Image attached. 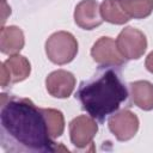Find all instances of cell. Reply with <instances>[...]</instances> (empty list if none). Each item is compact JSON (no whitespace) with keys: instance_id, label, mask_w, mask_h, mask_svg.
<instances>
[{"instance_id":"cell-1","label":"cell","mask_w":153,"mask_h":153,"mask_svg":"<svg viewBox=\"0 0 153 153\" xmlns=\"http://www.w3.org/2000/svg\"><path fill=\"white\" fill-rule=\"evenodd\" d=\"M0 143L6 152H55L43 109L27 98L1 94Z\"/></svg>"},{"instance_id":"cell-2","label":"cell","mask_w":153,"mask_h":153,"mask_svg":"<svg viewBox=\"0 0 153 153\" xmlns=\"http://www.w3.org/2000/svg\"><path fill=\"white\" fill-rule=\"evenodd\" d=\"M127 97L128 91L120 74L112 68H106L91 80L82 81L75 93L82 109L99 122L115 112Z\"/></svg>"},{"instance_id":"cell-3","label":"cell","mask_w":153,"mask_h":153,"mask_svg":"<svg viewBox=\"0 0 153 153\" xmlns=\"http://www.w3.org/2000/svg\"><path fill=\"white\" fill-rule=\"evenodd\" d=\"M45 53L51 62L56 65H66L75 57L78 53V42L72 33L67 31H57L47 39Z\"/></svg>"},{"instance_id":"cell-4","label":"cell","mask_w":153,"mask_h":153,"mask_svg":"<svg viewBox=\"0 0 153 153\" xmlns=\"http://www.w3.org/2000/svg\"><path fill=\"white\" fill-rule=\"evenodd\" d=\"M116 45L121 55L127 60L140 59L147 48V39L140 30L127 26L116 38Z\"/></svg>"},{"instance_id":"cell-5","label":"cell","mask_w":153,"mask_h":153,"mask_svg":"<svg viewBox=\"0 0 153 153\" xmlns=\"http://www.w3.org/2000/svg\"><path fill=\"white\" fill-rule=\"evenodd\" d=\"M97 131V122L91 116L81 115L72 120V122L69 123L71 141L76 148H85L91 145Z\"/></svg>"},{"instance_id":"cell-6","label":"cell","mask_w":153,"mask_h":153,"mask_svg":"<svg viewBox=\"0 0 153 153\" xmlns=\"http://www.w3.org/2000/svg\"><path fill=\"white\" fill-rule=\"evenodd\" d=\"M92 59L104 67H117L124 63V57L117 49L116 41L111 37H100L91 49Z\"/></svg>"},{"instance_id":"cell-7","label":"cell","mask_w":153,"mask_h":153,"mask_svg":"<svg viewBox=\"0 0 153 153\" xmlns=\"http://www.w3.org/2000/svg\"><path fill=\"white\" fill-rule=\"evenodd\" d=\"M31 72L30 62L26 57L13 54L11 55L5 62L1 63V74H0V82L2 87L12 82H19L25 80Z\"/></svg>"},{"instance_id":"cell-8","label":"cell","mask_w":153,"mask_h":153,"mask_svg":"<svg viewBox=\"0 0 153 153\" xmlns=\"http://www.w3.org/2000/svg\"><path fill=\"white\" fill-rule=\"evenodd\" d=\"M109 129L115 135L118 141H128L137 133L139 118L137 116L129 111L122 110L109 118Z\"/></svg>"},{"instance_id":"cell-9","label":"cell","mask_w":153,"mask_h":153,"mask_svg":"<svg viewBox=\"0 0 153 153\" xmlns=\"http://www.w3.org/2000/svg\"><path fill=\"white\" fill-rule=\"evenodd\" d=\"M45 86L50 96L55 98H67L75 87V78L71 72L57 69L47 76Z\"/></svg>"},{"instance_id":"cell-10","label":"cell","mask_w":153,"mask_h":153,"mask_svg":"<svg viewBox=\"0 0 153 153\" xmlns=\"http://www.w3.org/2000/svg\"><path fill=\"white\" fill-rule=\"evenodd\" d=\"M74 22L84 30H92L103 23L100 8L96 0L80 1L74 11Z\"/></svg>"},{"instance_id":"cell-11","label":"cell","mask_w":153,"mask_h":153,"mask_svg":"<svg viewBox=\"0 0 153 153\" xmlns=\"http://www.w3.org/2000/svg\"><path fill=\"white\" fill-rule=\"evenodd\" d=\"M24 33L14 25L2 26L0 31V50L4 54L13 55L20 51L24 47Z\"/></svg>"},{"instance_id":"cell-12","label":"cell","mask_w":153,"mask_h":153,"mask_svg":"<svg viewBox=\"0 0 153 153\" xmlns=\"http://www.w3.org/2000/svg\"><path fill=\"white\" fill-rule=\"evenodd\" d=\"M131 100L142 110L153 109V84L146 80H139L130 84Z\"/></svg>"},{"instance_id":"cell-13","label":"cell","mask_w":153,"mask_h":153,"mask_svg":"<svg viewBox=\"0 0 153 153\" xmlns=\"http://www.w3.org/2000/svg\"><path fill=\"white\" fill-rule=\"evenodd\" d=\"M100 16L103 20L111 24H124L130 18L122 8L120 0H104L100 4Z\"/></svg>"},{"instance_id":"cell-14","label":"cell","mask_w":153,"mask_h":153,"mask_svg":"<svg viewBox=\"0 0 153 153\" xmlns=\"http://www.w3.org/2000/svg\"><path fill=\"white\" fill-rule=\"evenodd\" d=\"M120 4L129 18L142 19L153 11V0H120Z\"/></svg>"},{"instance_id":"cell-15","label":"cell","mask_w":153,"mask_h":153,"mask_svg":"<svg viewBox=\"0 0 153 153\" xmlns=\"http://www.w3.org/2000/svg\"><path fill=\"white\" fill-rule=\"evenodd\" d=\"M49 134L53 139L62 135L65 129V120L61 111L55 109H43Z\"/></svg>"},{"instance_id":"cell-16","label":"cell","mask_w":153,"mask_h":153,"mask_svg":"<svg viewBox=\"0 0 153 153\" xmlns=\"http://www.w3.org/2000/svg\"><path fill=\"white\" fill-rule=\"evenodd\" d=\"M1 27L4 26L5 22L7 20V17L11 14V7L6 4V0H1Z\"/></svg>"},{"instance_id":"cell-17","label":"cell","mask_w":153,"mask_h":153,"mask_svg":"<svg viewBox=\"0 0 153 153\" xmlns=\"http://www.w3.org/2000/svg\"><path fill=\"white\" fill-rule=\"evenodd\" d=\"M145 65H146L147 71H149L151 73H153V51H152V53H149V54H148V56L146 57Z\"/></svg>"}]
</instances>
